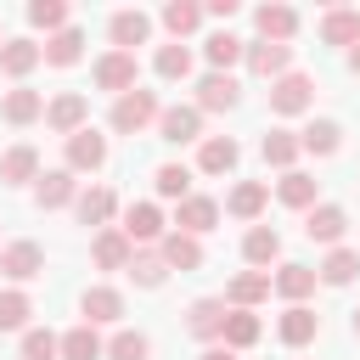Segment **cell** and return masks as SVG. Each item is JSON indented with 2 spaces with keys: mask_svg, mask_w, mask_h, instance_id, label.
<instances>
[{
  "mask_svg": "<svg viewBox=\"0 0 360 360\" xmlns=\"http://www.w3.org/2000/svg\"><path fill=\"white\" fill-rule=\"evenodd\" d=\"M163 118V101H158V90H129V96H118L112 101V112H107V124L118 129V135H141L146 124H158Z\"/></svg>",
  "mask_w": 360,
  "mask_h": 360,
  "instance_id": "obj_1",
  "label": "cell"
},
{
  "mask_svg": "<svg viewBox=\"0 0 360 360\" xmlns=\"http://www.w3.org/2000/svg\"><path fill=\"white\" fill-rule=\"evenodd\" d=\"M264 96H270V112H276V118H298V112L315 107V79H309V73H281Z\"/></svg>",
  "mask_w": 360,
  "mask_h": 360,
  "instance_id": "obj_2",
  "label": "cell"
},
{
  "mask_svg": "<svg viewBox=\"0 0 360 360\" xmlns=\"http://www.w3.org/2000/svg\"><path fill=\"white\" fill-rule=\"evenodd\" d=\"M135 79H141L135 51H107V56H96V90H107L112 101H118V96H129V90H135Z\"/></svg>",
  "mask_w": 360,
  "mask_h": 360,
  "instance_id": "obj_3",
  "label": "cell"
},
{
  "mask_svg": "<svg viewBox=\"0 0 360 360\" xmlns=\"http://www.w3.org/2000/svg\"><path fill=\"white\" fill-rule=\"evenodd\" d=\"M118 231H124L135 248H158V242L169 236V219H163V208H158V202H129Z\"/></svg>",
  "mask_w": 360,
  "mask_h": 360,
  "instance_id": "obj_4",
  "label": "cell"
},
{
  "mask_svg": "<svg viewBox=\"0 0 360 360\" xmlns=\"http://www.w3.org/2000/svg\"><path fill=\"white\" fill-rule=\"evenodd\" d=\"M158 141H169V146H202V107L191 101V107H163V118H158Z\"/></svg>",
  "mask_w": 360,
  "mask_h": 360,
  "instance_id": "obj_5",
  "label": "cell"
},
{
  "mask_svg": "<svg viewBox=\"0 0 360 360\" xmlns=\"http://www.w3.org/2000/svg\"><path fill=\"white\" fill-rule=\"evenodd\" d=\"M107 163V135L96 129V124H84L79 135H68V163L62 169H73V174H96Z\"/></svg>",
  "mask_w": 360,
  "mask_h": 360,
  "instance_id": "obj_6",
  "label": "cell"
},
{
  "mask_svg": "<svg viewBox=\"0 0 360 360\" xmlns=\"http://www.w3.org/2000/svg\"><path fill=\"white\" fill-rule=\"evenodd\" d=\"M39 270H45V248H39V242L22 236V242H6V248H0V276H6V281L22 287V281H34Z\"/></svg>",
  "mask_w": 360,
  "mask_h": 360,
  "instance_id": "obj_7",
  "label": "cell"
},
{
  "mask_svg": "<svg viewBox=\"0 0 360 360\" xmlns=\"http://www.w3.org/2000/svg\"><path fill=\"white\" fill-rule=\"evenodd\" d=\"M276 338H281L287 349H309V343L321 338V315H315L309 304H287V309L276 315Z\"/></svg>",
  "mask_w": 360,
  "mask_h": 360,
  "instance_id": "obj_8",
  "label": "cell"
},
{
  "mask_svg": "<svg viewBox=\"0 0 360 360\" xmlns=\"http://www.w3.org/2000/svg\"><path fill=\"white\" fill-rule=\"evenodd\" d=\"M248 73L253 79H281V73H292V45H270V39H248Z\"/></svg>",
  "mask_w": 360,
  "mask_h": 360,
  "instance_id": "obj_9",
  "label": "cell"
},
{
  "mask_svg": "<svg viewBox=\"0 0 360 360\" xmlns=\"http://www.w3.org/2000/svg\"><path fill=\"white\" fill-rule=\"evenodd\" d=\"M45 124H51V129L68 141V135H79V129L90 124V101H84L79 90H62L56 101H45Z\"/></svg>",
  "mask_w": 360,
  "mask_h": 360,
  "instance_id": "obj_10",
  "label": "cell"
},
{
  "mask_svg": "<svg viewBox=\"0 0 360 360\" xmlns=\"http://www.w3.org/2000/svg\"><path fill=\"white\" fill-rule=\"evenodd\" d=\"M343 231H349V214H343L338 202H315V208L304 214V236L321 242V248H343Z\"/></svg>",
  "mask_w": 360,
  "mask_h": 360,
  "instance_id": "obj_11",
  "label": "cell"
},
{
  "mask_svg": "<svg viewBox=\"0 0 360 360\" xmlns=\"http://www.w3.org/2000/svg\"><path fill=\"white\" fill-rule=\"evenodd\" d=\"M225 321H231V304H225V298H197V304L186 309V332L202 338V343H219V338H225Z\"/></svg>",
  "mask_w": 360,
  "mask_h": 360,
  "instance_id": "obj_12",
  "label": "cell"
},
{
  "mask_svg": "<svg viewBox=\"0 0 360 360\" xmlns=\"http://www.w3.org/2000/svg\"><path fill=\"white\" fill-rule=\"evenodd\" d=\"M107 39H112V51H135V45L152 39V17L135 11V6H124V11L107 17Z\"/></svg>",
  "mask_w": 360,
  "mask_h": 360,
  "instance_id": "obj_13",
  "label": "cell"
},
{
  "mask_svg": "<svg viewBox=\"0 0 360 360\" xmlns=\"http://www.w3.org/2000/svg\"><path fill=\"white\" fill-rule=\"evenodd\" d=\"M90 259H96V270H129L135 242H129L118 225H107V231H96V236H90Z\"/></svg>",
  "mask_w": 360,
  "mask_h": 360,
  "instance_id": "obj_14",
  "label": "cell"
},
{
  "mask_svg": "<svg viewBox=\"0 0 360 360\" xmlns=\"http://www.w3.org/2000/svg\"><path fill=\"white\" fill-rule=\"evenodd\" d=\"M236 101H242L236 73H202V79H197V107H202V112H231Z\"/></svg>",
  "mask_w": 360,
  "mask_h": 360,
  "instance_id": "obj_15",
  "label": "cell"
},
{
  "mask_svg": "<svg viewBox=\"0 0 360 360\" xmlns=\"http://www.w3.org/2000/svg\"><path fill=\"white\" fill-rule=\"evenodd\" d=\"M34 202H39V208H73V202H79L73 169H45V174L34 180Z\"/></svg>",
  "mask_w": 360,
  "mask_h": 360,
  "instance_id": "obj_16",
  "label": "cell"
},
{
  "mask_svg": "<svg viewBox=\"0 0 360 360\" xmlns=\"http://www.w3.org/2000/svg\"><path fill=\"white\" fill-rule=\"evenodd\" d=\"M219 225V202L214 197H186V202H174V231H186V236H208Z\"/></svg>",
  "mask_w": 360,
  "mask_h": 360,
  "instance_id": "obj_17",
  "label": "cell"
},
{
  "mask_svg": "<svg viewBox=\"0 0 360 360\" xmlns=\"http://www.w3.org/2000/svg\"><path fill=\"white\" fill-rule=\"evenodd\" d=\"M158 253H163V264L169 270H180V276H191V270H202V236H186V231H169L163 242H158Z\"/></svg>",
  "mask_w": 360,
  "mask_h": 360,
  "instance_id": "obj_18",
  "label": "cell"
},
{
  "mask_svg": "<svg viewBox=\"0 0 360 360\" xmlns=\"http://www.w3.org/2000/svg\"><path fill=\"white\" fill-rule=\"evenodd\" d=\"M270 287L287 298V304H304L315 287H321V276H315V264H298V259H287V264H276V276H270Z\"/></svg>",
  "mask_w": 360,
  "mask_h": 360,
  "instance_id": "obj_19",
  "label": "cell"
},
{
  "mask_svg": "<svg viewBox=\"0 0 360 360\" xmlns=\"http://www.w3.org/2000/svg\"><path fill=\"white\" fill-rule=\"evenodd\" d=\"M79 315H84V326H112L124 315V292L118 287H84L79 292Z\"/></svg>",
  "mask_w": 360,
  "mask_h": 360,
  "instance_id": "obj_20",
  "label": "cell"
},
{
  "mask_svg": "<svg viewBox=\"0 0 360 360\" xmlns=\"http://www.w3.org/2000/svg\"><path fill=\"white\" fill-rule=\"evenodd\" d=\"M276 202H281V208H304V214H309V208L321 202V180H315V174H304V169H287V174L276 180Z\"/></svg>",
  "mask_w": 360,
  "mask_h": 360,
  "instance_id": "obj_21",
  "label": "cell"
},
{
  "mask_svg": "<svg viewBox=\"0 0 360 360\" xmlns=\"http://www.w3.org/2000/svg\"><path fill=\"white\" fill-rule=\"evenodd\" d=\"M242 259H248L253 270L270 276V264L281 259V231H276V225H248V236H242Z\"/></svg>",
  "mask_w": 360,
  "mask_h": 360,
  "instance_id": "obj_22",
  "label": "cell"
},
{
  "mask_svg": "<svg viewBox=\"0 0 360 360\" xmlns=\"http://www.w3.org/2000/svg\"><path fill=\"white\" fill-rule=\"evenodd\" d=\"M236 163H242V146L231 135H202V146H197V169L202 174H231Z\"/></svg>",
  "mask_w": 360,
  "mask_h": 360,
  "instance_id": "obj_23",
  "label": "cell"
},
{
  "mask_svg": "<svg viewBox=\"0 0 360 360\" xmlns=\"http://www.w3.org/2000/svg\"><path fill=\"white\" fill-rule=\"evenodd\" d=\"M321 45L354 51V45H360V11H354V6H332V11L321 17Z\"/></svg>",
  "mask_w": 360,
  "mask_h": 360,
  "instance_id": "obj_24",
  "label": "cell"
},
{
  "mask_svg": "<svg viewBox=\"0 0 360 360\" xmlns=\"http://www.w3.org/2000/svg\"><path fill=\"white\" fill-rule=\"evenodd\" d=\"M253 28H259V39L287 45V39L298 34V11H292V6H259V11H253Z\"/></svg>",
  "mask_w": 360,
  "mask_h": 360,
  "instance_id": "obj_25",
  "label": "cell"
},
{
  "mask_svg": "<svg viewBox=\"0 0 360 360\" xmlns=\"http://www.w3.org/2000/svg\"><path fill=\"white\" fill-rule=\"evenodd\" d=\"M39 62H45V45H34V39H6L0 45V73L6 79H28Z\"/></svg>",
  "mask_w": 360,
  "mask_h": 360,
  "instance_id": "obj_26",
  "label": "cell"
},
{
  "mask_svg": "<svg viewBox=\"0 0 360 360\" xmlns=\"http://www.w3.org/2000/svg\"><path fill=\"white\" fill-rule=\"evenodd\" d=\"M0 118L22 129V124L45 118V96H39V90H28V84H17V90H6V96H0Z\"/></svg>",
  "mask_w": 360,
  "mask_h": 360,
  "instance_id": "obj_27",
  "label": "cell"
},
{
  "mask_svg": "<svg viewBox=\"0 0 360 360\" xmlns=\"http://www.w3.org/2000/svg\"><path fill=\"white\" fill-rule=\"evenodd\" d=\"M73 214H79V225H90V231H107V219L118 214V197H112L107 186H90V191H79Z\"/></svg>",
  "mask_w": 360,
  "mask_h": 360,
  "instance_id": "obj_28",
  "label": "cell"
},
{
  "mask_svg": "<svg viewBox=\"0 0 360 360\" xmlns=\"http://www.w3.org/2000/svg\"><path fill=\"white\" fill-rule=\"evenodd\" d=\"M270 292H276V287H270V276H264V270H242V276L225 287V304H231V309H259Z\"/></svg>",
  "mask_w": 360,
  "mask_h": 360,
  "instance_id": "obj_29",
  "label": "cell"
},
{
  "mask_svg": "<svg viewBox=\"0 0 360 360\" xmlns=\"http://www.w3.org/2000/svg\"><path fill=\"white\" fill-rule=\"evenodd\" d=\"M202 56H208V73H231V62L248 56V39H236L231 28H219V34L202 39Z\"/></svg>",
  "mask_w": 360,
  "mask_h": 360,
  "instance_id": "obj_30",
  "label": "cell"
},
{
  "mask_svg": "<svg viewBox=\"0 0 360 360\" xmlns=\"http://www.w3.org/2000/svg\"><path fill=\"white\" fill-rule=\"evenodd\" d=\"M152 73H158L163 84H186V79H191V45H180V39L158 45V56H152Z\"/></svg>",
  "mask_w": 360,
  "mask_h": 360,
  "instance_id": "obj_31",
  "label": "cell"
},
{
  "mask_svg": "<svg viewBox=\"0 0 360 360\" xmlns=\"http://www.w3.org/2000/svg\"><path fill=\"white\" fill-rule=\"evenodd\" d=\"M298 146L315 152V158H332V152L343 146V124H338V118H309V124L298 129Z\"/></svg>",
  "mask_w": 360,
  "mask_h": 360,
  "instance_id": "obj_32",
  "label": "cell"
},
{
  "mask_svg": "<svg viewBox=\"0 0 360 360\" xmlns=\"http://www.w3.org/2000/svg\"><path fill=\"white\" fill-rule=\"evenodd\" d=\"M264 202H270V186H264V180H242V186H236V191L225 197V214H231V219H248V225H253V219L264 214Z\"/></svg>",
  "mask_w": 360,
  "mask_h": 360,
  "instance_id": "obj_33",
  "label": "cell"
},
{
  "mask_svg": "<svg viewBox=\"0 0 360 360\" xmlns=\"http://www.w3.org/2000/svg\"><path fill=\"white\" fill-rule=\"evenodd\" d=\"M28 180H39V152L22 141L0 158V186H28Z\"/></svg>",
  "mask_w": 360,
  "mask_h": 360,
  "instance_id": "obj_34",
  "label": "cell"
},
{
  "mask_svg": "<svg viewBox=\"0 0 360 360\" xmlns=\"http://www.w3.org/2000/svg\"><path fill=\"white\" fill-rule=\"evenodd\" d=\"M315 276H321V287H349V281L360 276V253H354V248H332V253L315 264Z\"/></svg>",
  "mask_w": 360,
  "mask_h": 360,
  "instance_id": "obj_35",
  "label": "cell"
},
{
  "mask_svg": "<svg viewBox=\"0 0 360 360\" xmlns=\"http://www.w3.org/2000/svg\"><path fill=\"white\" fill-rule=\"evenodd\" d=\"M62 360H107V343H101V332L96 326H68L62 332Z\"/></svg>",
  "mask_w": 360,
  "mask_h": 360,
  "instance_id": "obj_36",
  "label": "cell"
},
{
  "mask_svg": "<svg viewBox=\"0 0 360 360\" xmlns=\"http://www.w3.org/2000/svg\"><path fill=\"white\" fill-rule=\"evenodd\" d=\"M129 281H135V287H146V292H158V287L169 281L163 253H158V248H135V259H129Z\"/></svg>",
  "mask_w": 360,
  "mask_h": 360,
  "instance_id": "obj_37",
  "label": "cell"
},
{
  "mask_svg": "<svg viewBox=\"0 0 360 360\" xmlns=\"http://www.w3.org/2000/svg\"><path fill=\"white\" fill-rule=\"evenodd\" d=\"M259 338H264V321H259L253 309H231V321H225V338H219V343L242 354V349H253Z\"/></svg>",
  "mask_w": 360,
  "mask_h": 360,
  "instance_id": "obj_38",
  "label": "cell"
},
{
  "mask_svg": "<svg viewBox=\"0 0 360 360\" xmlns=\"http://www.w3.org/2000/svg\"><path fill=\"white\" fill-rule=\"evenodd\" d=\"M163 28L186 45V39L202 28V6H197V0H169V6H163Z\"/></svg>",
  "mask_w": 360,
  "mask_h": 360,
  "instance_id": "obj_39",
  "label": "cell"
},
{
  "mask_svg": "<svg viewBox=\"0 0 360 360\" xmlns=\"http://www.w3.org/2000/svg\"><path fill=\"white\" fill-rule=\"evenodd\" d=\"M79 56H84V28H73V22H68L62 34H51V39H45V62H51V68H73Z\"/></svg>",
  "mask_w": 360,
  "mask_h": 360,
  "instance_id": "obj_40",
  "label": "cell"
},
{
  "mask_svg": "<svg viewBox=\"0 0 360 360\" xmlns=\"http://www.w3.org/2000/svg\"><path fill=\"white\" fill-rule=\"evenodd\" d=\"M259 152H264V163H270V169H281V174H287V169L298 163V152H304V146H298V135H292V129H270V135L259 141Z\"/></svg>",
  "mask_w": 360,
  "mask_h": 360,
  "instance_id": "obj_41",
  "label": "cell"
},
{
  "mask_svg": "<svg viewBox=\"0 0 360 360\" xmlns=\"http://www.w3.org/2000/svg\"><path fill=\"white\" fill-rule=\"evenodd\" d=\"M28 315H34V298L22 287H0V332H28Z\"/></svg>",
  "mask_w": 360,
  "mask_h": 360,
  "instance_id": "obj_42",
  "label": "cell"
},
{
  "mask_svg": "<svg viewBox=\"0 0 360 360\" xmlns=\"http://www.w3.org/2000/svg\"><path fill=\"white\" fill-rule=\"evenodd\" d=\"M152 186H158V197L186 202V197H191V169H186V163H158V169H152Z\"/></svg>",
  "mask_w": 360,
  "mask_h": 360,
  "instance_id": "obj_43",
  "label": "cell"
},
{
  "mask_svg": "<svg viewBox=\"0 0 360 360\" xmlns=\"http://www.w3.org/2000/svg\"><path fill=\"white\" fill-rule=\"evenodd\" d=\"M107 360H152V338L135 332V326H118L107 338Z\"/></svg>",
  "mask_w": 360,
  "mask_h": 360,
  "instance_id": "obj_44",
  "label": "cell"
},
{
  "mask_svg": "<svg viewBox=\"0 0 360 360\" xmlns=\"http://www.w3.org/2000/svg\"><path fill=\"white\" fill-rule=\"evenodd\" d=\"M17 360H62V338L51 326H28L17 343Z\"/></svg>",
  "mask_w": 360,
  "mask_h": 360,
  "instance_id": "obj_45",
  "label": "cell"
},
{
  "mask_svg": "<svg viewBox=\"0 0 360 360\" xmlns=\"http://www.w3.org/2000/svg\"><path fill=\"white\" fill-rule=\"evenodd\" d=\"M28 22L45 28V39H51V34L68 28V6H62V0H34V6H28Z\"/></svg>",
  "mask_w": 360,
  "mask_h": 360,
  "instance_id": "obj_46",
  "label": "cell"
},
{
  "mask_svg": "<svg viewBox=\"0 0 360 360\" xmlns=\"http://www.w3.org/2000/svg\"><path fill=\"white\" fill-rule=\"evenodd\" d=\"M202 17H219V22H231V17H236V0H208V6H202Z\"/></svg>",
  "mask_w": 360,
  "mask_h": 360,
  "instance_id": "obj_47",
  "label": "cell"
},
{
  "mask_svg": "<svg viewBox=\"0 0 360 360\" xmlns=\"http://www.w3.org/2000/svg\"><path fill=\"white\" fill-rule=\"evenodd\" d=\"M197 360H242V354H236V349H225V343H208Z\"/></svg>",
  "mask_w": 360,
  "mask_h": 360,
  "instance_id": "obj_48",
  "label": "cell"
},
{
  "mask_svg": "<svg viewBox=\"0 0 360 360\" xmlns=\"http://www.w3.org/2000/svg\"><path fill=\"white\" fill-rule=\"evenodd\" d=\"M349 332H354V338H360V309H349Z\"/></svg>",
  "mask_w": 360,
  "mask_h": 360,
  "instance_id": "obj_49",
  "label": "cell"
},
{
  "mask_svg": "<svg viewBox=\"0 0 360 360\" xmlns=\"http://www.w3.org/2000/svg\"><path fill=\"white\" fill-rule=\"evenodd\" d=\"M349 73H360V45H354V51H349Z\"/></svg>",
  "mask_w": 360,
  "mask_h": 360,
  "instance_id": "obj_50",
  "label": "cell"
},
{
  "mask_svg": "<svg viewBox=\"0 0 360 360\" xmlns=\"http://www.w3.org/2000/svg\"><path fill=\"white\" fill-rule=\"evenodd\" d=\"M0 45H6V39H0Z\"/></svg>",
  "mask_w": 360,
  "mask_h": 360,
  "instance_id": "obj_51",
  "label": "cell"
}]
</instances>
